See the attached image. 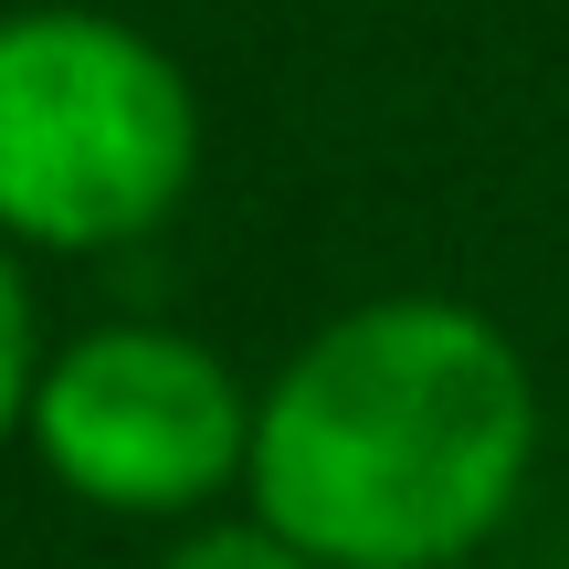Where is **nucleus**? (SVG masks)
Segmentation results:
<instances>
[{"label":"nucleus","mask_w":569,"mask_h":569,"mask_svg":"<svg viewBox=\"0 0 569 569\" xmlns=\"http://www.w3.org/2000/svg\"><path fill=\"white\" fill-rule=\"evenodd\" d=\"M159 569H317L306 549H284L264 517H211V528H180Z\"/></svg>","instance_id":"obj_5"},{"label":"nucleus","mask_w":569,"mask_h":569,"mask_svg":"<svg viewBox=\"0 0 569 569\" xmlns=\"http://www.w3.org/2000/svg\"><path fill=\"white\" fill-rule=\"evenodd\" d=\"M201 190V96L180 53L96 0L0 11V243L127 253Z\"/></svg>","instance_id":"obj_2"},{"label":"nucleus","mask_w":569,"mask_h":569,"mask_svg":"<svg viewBox=\"0 0 569 569\" xmlns=\"http://www.w3.org/2000/svg\"><path fill=\"white\" fill-rule=\"evenodd\" d=\"M538 369L465 296H369L253 390L243 517L317 569H465L538 475Z\"/></svg>","instance_id":"obj_1"},{"label":"nucleus","mask_w":569,"mask_h":569,"mask_svg":"<svg viewBox=\"0 0 569 569\" xmlns=\"http://www.w3.org/2000/svg\"><path fill=\"white\" fill-rule=\"evenodd\" d=\"M21 443L96 517L211 528V507L243 496V475H253V390L190 327L106 317L84 338L42 348Z\"/></svg>","instance_id":"obj_3"},{"label":"nucleus","mask_w":569,"mask_h":569,"mask_svg":"<svg viewBox=\"0 0 569 569\" xmlns=\"http://www.w3.org/2000/svg\"><path fill=\"white\" fill-rule=\"evenodd\" d=\"M32 380H42V317L21 253L0 243V443H21V422H32Z\"/></svg>","instance_id":"obj_4"},{"label":"nucleus","mask_w":569,"mask_h":569,"mask_svg":"<svg viewBox=\"0 0 569 569\" xmlns=\"http://www.w3.org/2000/svg\"><path fill=\"white\" fill-rule=\"evenodd\" d=\"M559 569H569V559H559Z\"/></svg>","instance_id":"obj_6"}]
</instances>
